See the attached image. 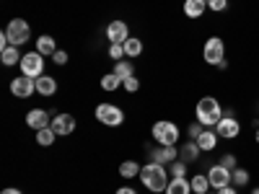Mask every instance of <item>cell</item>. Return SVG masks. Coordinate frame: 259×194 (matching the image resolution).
Here are the masks:
<instances>
[{"instance_id":"6da1fadb","label":"cell","mask_w":259,"mask_h":194,"mask_svg":"<svg viewBox=\"0 0 259 194\" xmlns=\"http://www.w3.org/2000/svg\"><path fill=\"white\" fill-rule=\"evenodd\" d=\"M140 181L145 184V189L148 191H166V186H168V171L163 168V163H156V161H150V163H145L143 168H140Z\"/></svg>"},{"instance_id":"7a4b0ae2","label":"cell","mask_w":259,"mask_h":194,"mask_svg":"<svg viewBox=\"0 0 259 194\" xmlns=\"http://www.w3.org/2000/svg\"><path fill=\"white\" fill-rule=\"evenodd\" d=\"M194 117H197V122H200L205 129H212L215 124H218V122L223 119V109H221L218 99H212V96H202V99L197 101Z\"/></svg>"},{"instance_id":"3957f363","label":"cell","mask_w":259,"mask_h":194,"mask_svg":"<svg viewBox=\"0 0 259 194\" xmlns=\"http://www.w3.org/2000/svg\"><path fill=\"white\" fill-rule=\"evenodd\" d=\"M150 135H153V140L158 145H177L179 140V127L174 122H168V119H158L153 124V129H150Z\"/></svg>"},{"instance_id":"277c9868","label":"cell","mask_w":259,"mask_h":194,"mask_svg":"<svg viewBox=\"0 0 259 194\" xmlns=\"http://www.w3.org/2000/svg\"><path fill=\"white\" fill-rule=\"evenodd\" d=\"M18 68H21V75H29V78L36 80L39 75H45V55H39V52L34 50V52H29V55L21 57Z\"/></svg>"},{"instance_id":"5b68a950","label":"cell","mask_w":259,"mask_h":194,"mask_svg":"<svg viewBox=\"0 0 259 194\" xmlns=\"http://www.w3.org/2000/svg\"><path fill=\"white\" fill-rule=\"evenodd\" d=\"M202 57H205L207 65H215V68H218V65L226 60V41L221 36H210L205 41V47H202Z\"/></svg>"},{"instance_id":"8992f818","label":"cell","mask_w":259,"mask_h":194,"mask_svg":"<svg viewBox=\"0 0 259 194\" xmlns=\"http://www.w3.org/2000/svg\"><path fill=\"white\" fill-rule=\"evenodd\" d=\"M94 114H96V119H99L101 124H106V127H119V124L124 122V112L119 109V106H114V104H99Z\"/></svg>"},{"instance_id":"52a82bcc","label":"cell","mask_w":259,"mask_h":194,"mask_svg":"<svg viewBox=\"0 0 259 194\" xmlns=\"http://www.w3.org/2000/svg\"><path fill=\"white\" fill-rule=\"evenodd\" d=\"M6 34H8L13 47H21V44H26V41L31 39V29H29V24L24 18H13L8 24V29H6Z\"/></svg>"},{"instance_id":"ba28073f","label":"cell","mask_w":259,"mask_h":194,"mask_svg":"<svg viewBox=\"0 0 259 194\" xmlns=\"http://www.w3.org/2000/svg\"><path fill=\"white\" fill-rule=\"evenodd\" d=\"M215 132H218V137H223V140H233V137H239V132H241V124H239V119L233 117V112H226L223 114V119L215 124Z\"/></svg>"},{"instance_id":"9c48e42d","label":"cell","mask_w":259,"mask_h":194,"mask_svg":"<svg viewBox=\"0 0 259 194\" xmlns=\"http://www.w3.org/2000/svg\"><path fill=\"white\" fill-rule=\"evenodd\" d=\"M11 93H13L16 99H29V96H34V93H36V80L29 78V75L13 78V80H11Z\"/></svg>"},{"instance_id":"30bf717a","label":"cell","mask_w":259,"mask_h":194,"mask_svg":"<svg viewBox=\"0 0 259 194\" xmlns=\"http://www.w3.org/2000/svg\"><path fill=\"white\" fill-rule=\"evenodd\" d=\"M231 174H233V171H228V168H226V166H221V163L210 166V171H207L210 186H212L215 191L223 189V186H228V184H231Z\"/></svg>"},{"instance_id":"8fae6325","label":"cell","mask_w":259,"mask_h":194,"mask_svg":"<svg viewBox=\"0 0 259 194\" xmlns=\"http://www.w3.org/2000/svg\"><path fill=\"white\" fill-rule=\"evenodd\" d=\"M106 36H109L112 44H124L130 39V29H127L124 21H112V24L106 26Z\"/></svg>"},{"instance_id":"7c38bea8","label":"cell","mask_w":259,"mask_h":194,"mask_svg":"<svg viewBox=\"0 0 259 194\" xmlns=\"http://www.w3.org/2000/svg\"><path fill=\"white\" fill-rule=\"evenodd\" d=\"M57 135H73V129H75V117L73 114H57L50 124Z\"/></svg>"},{"instance_id":"4fadbf2b","label":"cell","mask_w":259,"mask_h":194,"mask_svg":"<svg viewBox=\"0 0 259 194\" xmlns=\"http://www.w3.org/2000/svg\"><path fill=\"white\" fill-rule=\"evenodd\" d=\"M26 124L31 127V129H45V127H50L52 124V119H50V112H45V109H31L29 114H26Z\"/></svg>"},{"instance_id":"5bb4252c","label":"cell","mask_w":259,"mask_h":194,"mask_svg":"<svg viewBox=\"0 0 259 194\" xmlns=\"http://www.w3.org/2000/svg\"><path fill=\"white\" fill-rule=\"evenodd\" d=\"M153 161L156 163H174V161H179L177 145H158V150L153 153Z\"/></svg>"},{"instance_id":"9a60e30c","label":"cell","mask_w":259,"mask_h":194,"mask_svg":"<svg viewBox=\"0 0 259 194\" xmlns=\"http://www.w3.org/2000/svg\"><path fill=\"white\" fill-rule=\"evenodd\" d=\"M36 93H41V96H55L57 93V78H52V75H39L36 78Z\"/></svg>"},{"instance_id":"2e32d148","label":"cell","mask_w":259,"mask_h":194,"mask_svg":"<svg viewBox=\"0 0 259 194\" xmlns=\"http://www.w3.org/2000/svg\"><path fill=\"white\" fill-rule=\"evenodd\" d=\"M200 145H197V140H189V142H184L182 145V153H179V161H184V163H194V161H200Z\"/></svg>"},{"instance_id":"e0dca14e","label":"cell","mask_w":259,"mask_h":194,"mask_svg":"<svg viewBox=\"0 0 259 194\" xmlns=\"http://www.w3.org/2000/svg\"><path fill=\"white\" fill-rule=\"evenodd\" d=\"M197 145H200L202 153H212L215 145H218V132H215V129H202V135L197 137Z\"/></svg>"},{"instance_id":"ac0fdd59","label":"cell","mask_w":259,"mask_h":194,"mask_svg":"<svg viewBox=\"0 0 259 194\" xmlns=\"http://www.w3.org/2000/svg\"><path fill=\"white\" fill-rule=\"evenodd\" d=\"M207 11V0H184V16L187 18H200Z\"/></svg>"},{"instance_id":"d6986e66","label":"cell","mask_w":259,"mask_h":194,"mask_svg":"<svg viewBox=\"0 0 259 194\" xmlns=\"http://www.w3.org/2000/svg\"><path fill=\"white\" fill-rule=\"evenodd\" d=\"M163 194H192V184L187 181V176L184 179L171 176V181H168V186H166Z\"/></svg>"},{"instance_id":"ffe728a7","label":"cell","mask_w":259,"mask_h":194,"mask_svg":"<svg viewBox=\"0 0 259 194\" xmlns=\"http://www.w3.org/2000/svg\"><path fill=\"white\" fill-rule=\"evenodd\" d=\"M140 163L138 161H122L119 163V176L122 179H135V176H140Z\"/></svg>"},{"instance_id":"44dd1931","label":"cell","mask_w":259,"mask_h":194,"mask_svg":"<svg viewBox=\"0 0 259 194\" xmlns=\"http://www.w3.org/2000/svg\"><path fill=\"white\" fill-rule=\"evenodd\" d=\"M36 52H39V55H45V57H47V55L52 57V55L57 52L55 39H52V36H47V34H45V36H36Z\"/></svg>"},{"instance_id":"7402d4cb","label":"cell","mask_w":259,"mask_h":194,"mask_svg":"<svg viewBox=\"0 0 259 194\" xmlns=\"http://www.w3.org/2000/svg\"><path fill=\"white\" fill-rule=\"evenodd\" d=\"M117 78H122V83L127 80V78H133L135 75V68H133V62L130 60H119V62H114V70H112Z\"/></svg>"},{"instance_id":"603a6c76","label":"cell","mask_w":259,"mask_h":194,"mask_svg":"<svg viewBox=\"0 0 259 194\" xmlns=\"http://www.w3.org/2000/svg\"><path fill=\"white\" fill-rule=\"evenodd\" d=\"M192 194H207L212 186H210V179H207V174H197L192 181Z\"/></svg>"},{"instance_id":"cb8c5ba5","label":"cell","mask_w":259,"mask_h":194,"mask_svg":"<svg viewBox=\"0 0 259 194\" xmlns=\"http://www.w3.org/2000/svg\"><path fill=\"white\" fill-rule=\"evenodd\" d=\"M124 55H127V57H140V55H143V41H140L138 36H130V39L124 41Z\"/></svg>"},{"instance_id":"d4e9b609","label":"cell","mask_w":259,"mask_h":194,"mask_svg":"<svg viewBox=\"0 0 259 194\" xmlns=\"http://www.w3.org/2000/svg\"><path fill=\"white\" fill-rule=\"evenodd\" d=\"M55 140H57V132H55L52 127H45V129H39V132H36V142L41 148H50Z\"/></svg>"},{"instance_id":"484cf974","label":"cell","mask_w":259,"mask_h":194,"mask_svg":"<svg viewBox=\"0 0 259 194\" xmlns=\"http://www.w3.org/2000/svg\"><path fill=\"white\" fill-rule=\"evenodd\" d=\"M21 57H24V55H21L18 47H13V44L8 50L0 52V60H3V65H8V68H11V65H16V62H21Z\"/></svg>"},{"instance_id":"4316f807","label":"cell","mask_w":259,"mask_h":194,"mask_svg":"<svg viewBox=\"0 0 259 194\" xmlns=\"http://www.w3.org/2000/svg\"><path fill=\"white\" fill-rule=\"evenodd\" d=\"M249 171L246 168H233V174H231V184L233 186H246L249 184Z\"/></svg>"},{"instance_id":"83f0119b","label":"cell","mask_w":259,"mask_h":194,"mask_svg":"<svg viewBox=\"0 0 259 194\" xmlns=\"http://www.w3.org/2000/svg\"><path fill=\"white\" fill-rule=\"evenodd\" d=\"M119 83H122V78H117L114 73H106V75L101 78V88L112 93V91H117V88H119Z\"/></svg>"},{"instance_id":"f1b7e54d","label":"cell","mask_w":259,"mask_h":194,"mask_svg":"<svg viewBox=\"0 0 259 194\" xmlns=\"http://www.w3.org/2000/svg\"><path fill=\"white\" fill-rule=\"evenodd\" d=\"M171 176L184 179V176H187V163H184V161H174V163H171Z\"/></svg>"},{"instance_id":"f546056e","label":"cell","mask_w":259,"mask_h":194,"mask_svg":"<svg viewBox=\"0 0 259 194\" xmlns=\"http://www.w3.org/2000/svg\"><path fill=\"white\" fill-rule=\"evenodd\" d=\"M228 8V0H207V11L212 13H223Z\"/></svg>"},{"instance_id":"4dcf8cb0","label":"cell","mask_w":259,"mask_h":194,"mask_svg":"<svg viewBox=\"0 0 259 194\" xmlns=\"http://www.w3.org/2000/svg\"><path fill=\"white\" fill-rule=\"evenodd\" d=\"M109 57H112L114 62H119L122 57H127V55H124V44H112V47H109Z\"/></svg>"},{"instance_id":"1f68e13d","label":"cell","mask_w":259,"mask_h":194,"mask_svg":"<svg viewBox=\"0 0 259 194\" xmlns=\"http://www.w3.org/2000/svg\"><path fill=\"white\" fill-rule=\"evenodd\" d=\"M122 85H124V91H127V93H135V91L140 88V80H138V78L133 75V78H127V80H124Z\"/></svg>"},{"instance_id":"d6a6232c","label":"cell","mask_w":259,"mask_h":194,"mask_svg":"<svg viewBox=\"0 0 259 194\" xmlns=\"http://www.w3.org/2000/svg\"><path fill=\"white\" fill-rule=\"evenodd\" d=\"M202 129H205V127H202L200 122H194V124H189V129H187V135H189L192 140H197V137L202 135Z\"/></svg>"},{"instance_id":"836d02e7","label":"cell","mask_w":259,"mask_h":194,"mask_svg":"<svg viewBox=\"0 0 259 194\" xmlns=\"http://www.w3.org/2000/svg\"><path fill=\"white\" fill-rule=\"evenodd\" d=\"M221 166H226L228 171H233V168H239V166H236V156H233V153H226V156L221 158Z\"/></svg>"},{"instance_id":"e575fe53","label":"cell","mask_w":259,"mask_h":194,"mask_svg":"<svg viewBox=\"0 0 259 194\" xmlns=\"http://www.w3.org/2000/svg\"><path fill=\"white\" fill-rule=\"evenodd\" d=\"M52 60H55V65H65V62H68V52H65V50H57V52L52 55Z\"/></svg>"},{"instance_id":"d590c367","label":"cell","mask_w":259,"mask_h":194,"mask_svg":"<svg viewBox=\"0 0 259 194\" xmlns=\"http://www.w3.org/2000/svg\"><path fill=\"white\" fill-rule=\"evenodd\" d=\"M218 194H239V191H236V186H233V184H228V186L218 189Z\"/></svg>"},{"instance_id":"8d00e7d4","label":"cell","mask_w":259,"mask_h":194,"mask_svg":"<svg viewBox=\"0 0 259 194\" xmlns=\"http://www.w3.org/2000/svg\"><path fill=\"white\" fill-rule=\"evenodd\" d=\"M114 194H138V191H135V189H130V186H119Z\"/></svg>"},{"instance_id":"74e56055","label":"cell","mask_w":259,"mask_h":194,"mask_svg":"<svg viewBox=\"0 0 259 194\" xmlns=\"http://www.w3.org/2000/svg\"><path fill=\"white\" fill-rule=\"evenodd\" d=\"M0 194H24V191H21V189H3Z\"/></svg>"},{"instance_id":"f35d334b","label":"cell","mask_w":259,"mask_h":194,"mask_svg":"<svg viewBox=\"0 0 259 194\" xmlns=\"http://www.w3.org/2000/svg\"><path fill=\"white\" fill-rule=\"evenodd\" d=\"M256 142H259V127H256Z\"/></svg>"},{"instance_id":"ab89813d","label":"cell","mask_w":259,"mask_h":194,"mask_svg":"<svg viewBox=\"0 0 259 194\" xmlns=\"http://www.w3.org/2000/svg\"><path fill=\"white\" fill-rule=\"evenodd\" d=\"M251 194H259V186H256V189H254V191H251Z\"/></svg>"},{"instance_id":"60d3db41","label":"cell","mask_w":259,"mask_h":194,"mask_svg":"<svg viewBox=\"0 0 259 194\" xmlns=\"http://www.w3.org/2000/svg\"><path fill=\"white\" fill-rule=\"evenodd\" d=\"M207 194H218V191H207Z\"/></svg>"}]
</instances>
